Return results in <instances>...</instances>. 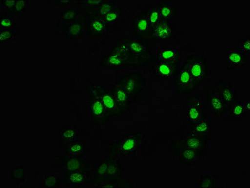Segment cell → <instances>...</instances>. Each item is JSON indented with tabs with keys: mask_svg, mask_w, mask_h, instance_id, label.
<instances>
[{
	"mask_svg": "<svg viewBox=\"0 0 250 188\" xmlns=\"http://www.w3.org/2000/svg\"><path fill=\"white\" fill-rule=\"evenodd\" d=\"M184 65L196 81L197 85H200L207 78V63L205 56L198 54L188 56Z\"/></svg>",
	"mask_w": 250,
	"mask_h": 188,
	"instance_id": "6",
	"label": "cell"
},
{
	"mask_svg": "<svg viewBox=\"0 0 250 188\" xmlns=\"http://www.w3.org/2000/svg\"><path fill=\"white\" fill-rule=\"evenodd\" d=\"M215 84L216 85L217 92L227 107L236 101V93L230 81L217 80Z\"/></svg>",
	"mask_w": 250,
	"mask_h": 188,
	"instance_id": "16",
	"label": "cell"
},
{
	"mask_svg": "<svg viewBox=\"0 0 250 188\" xmlns=\"http://www.w3.org/2000/svg\"><path fill=\"white\" fill-rule=\"evenodd\" d=\"M100 66L105 69H120L133 67L132 63L126 56L120 50L113 47L109 53L105 55L101 59Z\"/></svg>",
	"mask_w": 250,
	"mask_h": 188,
	"instance_id": "10",
	"label": "cell"
},
{
	"mask_svg": "<svg viewBox=\"0 0 250 188\" xmlns=\"http://www.w3.org/2000/svg\"><path fill=\"white\" fill-rule=\"evenodd\" d=\"M29 1L28 0H17L16 3L14 6L13 14H21L28 7Z\"/></svg>",
	"mask_w": 250,
	"mask_h": 188,
	"instance_id": "40",
	"label": "cell"
},
{
	"mask_svg": "<svg viewBox=\"0 0 250 188\" xmlns=\"http://www.w3.org/2000/svg\"><path fill=\"white\" fill-rule=\"evenodd\" d=\"M179 64L166 62H155L152 67L153 73L160 80L174 79L179 71Z\"/></svg>",
	"mask_w": 250,
	"mask_h": 188,
	"instance_id": "12",
	"label": "cell"
},
{
	"mask_svg": "<svg viewBox=\"0 0 250 188\" xmlns=\"http://www.w3.org/2000/svg\"><path fill=\"white\" fill-rule=\"evenodd\" d=\"M226 63L228 70L241 69L247 65V56L238 50H228L226 54Z\"/></svg>",
	"mask_w": 250,
	"mask_h": 188,
	"instance_id": "20",
	"label": "cell"
},
{
	"mask_svg": "<svg viewBox=\"0 0 250 188\" xmlns=\"http://www.w3.org/2000/svg\"><path fill=\"white\" fill-rule=\"evenodd\" d=\"M117 81L130 95L133 103L137 101L146 86L144 76L137 72H128Z\"/></svg>",
	"mask_w": 250,
	"mask_h": 188,
	"instance_id": "4",
	"label": "cell"
},
{
	"mask_svg": "<svg viewBox=\"0 0 250 188\" xmlns=\"http://www.w3.org/2000/svg\"><path fill=\"white\" fill-rule=\"evenodd\" d=\"M217 180L216 176L214 175L208 174L203 177L200 181L196 183L197 188H211L217 187L215 182Z\"/></svg>",
	"mask_w": 250,
	"mask_h": 188,
	"instance_id": "36",
	"label": "cell"
},
{
	"mask_svg": "<svg viewBox=\"0 0 250 188\" xmlns=\"http://www.w3.org/2000/svg\"><path fill=\"white\" fill-rule=\"evenodd\" d=\"M15 35V30L1 29L0 30V43L1 45L5 44L14 38Z\"/></svg>",
	"mask_w": 250,
	"mask_h": 188,
	"instance_id": "38",
	"label": "cell"
},
{
	"mask_svg": "<svg viewBox=\"0 0 250 188\" xmlns=\"http://www.w3.org/2000/svg\"><path fill=\"white\" fill-rule=\"evenodd\" d=\"M82 15L81 13L77 12L76 10L72 8H68V9L63 11L61 14L60 19L61 22L65 23V25H69V24L73 22L79 17Z\"/></svg>",
	"mask_w": 250,
	"mask_h": 188,
	"instance_id": "35",
	"label": "cell"
},
{
	"mask_svg": "<svg viewBox=\"0 0 250 188\" xmlns=\"http://www.w3.org/2000/svg\"><path fill=\"white\" fill-rule=\"evenodd\" d=\"M84 17L81 15L80 17L71 23L67 25L65 28V34L70 38H76L83 32L84 28Z\"/></svg>",
	"mask_w": 250,
	"mask_h": 188,
	"instance_id": "26",
	"label": "cell"
},
{
	"mask_svg": "<svg viewBox=\"0 0 250 188\" xmlns=\"http://www.w3.org/2000/svg\"><path fill=\"white\" fill-rule=\"evenodd\" d=\"M115 0L110 1H103L102 3L98 5L92 6H85V9L87 14H95L103 18L110 12L116 5Z\"/></svg>",
	"mask_w": 250,
	"mask_h": 188,
	"instance_id": "24",
	"label": "cell"
},
{
	"mask_svg": "<svg viewBox=\"0 0 250 188\" xmlns=\"http://www.w3.org/2000/svg\"><path fill=\"white\" fill-rule=\"evenodd\" d=\"M245 106V113L247 114V113H250V101H248L247 102V104L246 105H244Z\"/></svg>",
	"mask_w": 250,
	"mask_h": 188,
	"instance_id": "44",
	"label": "cell"
},
{
	"mask_svg": "<svg viewBox=\"0 0 250 188\" xmlns=\"http://www.w3.org/2000/svg\"><path fill=\"white\" fill-rule=\"evenodd\" d=\"M175 87L181 94H190L198 85L187 67L183 65L175 75Z\"/></svg>",
	"mask_w": 250,
	"mask_h": 188,
	"instance_id": "11",
	"label": "cell"
},
{
	"mask_svg": "<svg viewBox=\"0 0 250 188\" xmlns=\"http://www.w3.org/2000/svg\"><path fill=\"white\" fill-rule=\"evenodd\" d=\"M111 158L112 156L109 154V156L106 157V159L99 165L97 169L93 174V181L100 180V179H104L106 177L107 168H108Z\"/></svg>",
	"mask_w": 250,
	"mask_h": 188,
	"instance_id": "33",
	"label": "cell"
},
{
	"mask_svg": "<svg viewBox=\"0 0 250 188\" xmlns=\"http://www.w3.org/2000/svg\"><path fill=\"white\" fill-rule=\"evenodd\" d=\"M17 0H2L1 2L4 6H5L6 12L10 14H13V10H14V6L16 3Z\"/></svg>",
	"mask_w": 250,
	"mask_h": 188,
	"instance_id": "42",
	"label": "cell"
},
{
	"mask_svg": "<svg viewBox=\"0 0 250 188\" xmlns=\"http://www.w3.org/2000/svg\"><path fill=\"white\" fill-rule=\"evenodd\" d=\"M227 111L230 116L234 121H239L246 114L244 104L236 100L228 107Z\"/></svg>",
	"mask_w": 250,
	"mask_h": 188,
	"instance_id": "32",
	"label": "cell"
},
{
	"mask_svg": "<svg viewBox=\"0 0 250 188\" xmlns=\"http://www.w3.org/2000/svg\"><path fill=\"white\" fill-rule=\"evenodd\" d=\"M109 88L120 108L126 113L130 109L131 105L134 104L130 95L118 81H116L115 84L112 85Z\"/></svg>",
	"mask_w": 250,
	"mask_h": 188,
	"instance_id": "17",
	"label": "cell"
},
{
	"mask_svg": "<svg viewBox=\"0 0 250 188\" xmlns=\"http://www.w3.org/2000/svg\"><path fill=\"white\" fill-rule=\"evenodd\" d=\"M64 180L70 187H85L93 184V174L83 171H65Z\"/></svg>",
	"mask_w": 250,
	"mask_h": 188,
	"instance_id": "13",
	"label": "cell"
},
{
	"mask_svg": "<svg viewBox=\"0 0 250 188\" xmlns=\"http://www.w3.org/2000/svg\"><path fill=\"white\" fill-rule=\"evenodd\" d=\"M146 12H147L148 17V33L149 40H150L151 34H152L153 30L156 27L159 21L161 20L159 5H152L148 6Z\"/></svg>",
	"mask_w": 250,
	"mask_h": 188,
	"instance_id": "25",
	"label": "cell"
},
{
	"mask_svg": "<svg viewBox=\"0 0 250 188\" xmlns=\"http://www.w3.org/2000/svg\"><path fill=\"white\" fill-rule=\"evenodd\" d=\"M86 147V142L81 140L67 144L65 148L67 155L70 156H82Z\"/></svg>",
	"mask_w": 250,
	"mask_h": 188,
	"instance_id": "29",
	"label": "cell"
},
{
	"mask_svg": "<svg viewBox=\"0 0 250 188\" xmlns=\"http://www.w3.org/2000/svg\"><path fill=\"white\" fill-rule=\"evenodd\" d=\"M206 94L210 113L216 115L225 114L228 107L216 90L208 88L206 89Z\"/></svg>",
	"mask_w": 250,
	"mask_h": 188,
	"instance_id": "14",
	"label": "cell"
},
{
	"mask_svg": "<svg viewBox=\"0 0 250 188\" xmlns=\"http://www.w3.org/2000/svg\"><path fill=\"white\" fill-rule=\"evenodd\" d=\"M159 7L162 20L170 22L175 18V15H176V6L173 5L170 2L162 1Z\"/></svg>",
	"mask_w": 250,
	"mask_h": 188,
	"instance_id": "28",
	"label": "cell"
},
{
	"mask_svg": "<svg viewBox=\"0 0 250 188\" xmlns=\"http://www.w3.org/2000/svg\"><path fill=\"white\" fill-rule=\"evenodd\" d=\"M93 185L95 188H133L130 181L125 178H104L93 181Z\"/></svg>",
	"mask_w": 250,
	"mask_h": 188,
	"instance_id": "23",
	"label": "cell"
},
{
	"mask_svg": "<svg viewBox=\"0 0 250 188\" xmlns=\"http://www.w3.org/2000/svg\"><path fill=\"white\" fill-rule=\"evenodd\" d=\"M25 176V169L23 166H18L11 173V177L14 180L23 181Z\"/></svg>",
	"mask_w": 250,
	"mask_h": 188,
	"instance_id": "41",
	"label": "cell"
},
{
	"mask_svg": "<svg viewBox=\"0 0 250 188\" xmlns=\"http://www.w3.org/2000/svg\"><path fill=\"white\" fill-rule=\"evenodd\" d=\"M89 19L87 23V31L89 36L100 37L104 36L108 30L102 17L95 14H87Z\"/></svg>",
	"mask_w": 250,
	"mask_h": 188,
	"instance_id": "18",
	"label": "cell"
},
{
	"mask_svg": "<svg viewBox=\"0 0 250 188\" xmlns=\"http://www.w3.org/2000/svg\"><path fill=\"white\" fill-rule=\"evenodd\" d=\"M99 97L111 118L124 116L126 113L120 108L109 87L97 84Z\"/></svg>",
	"mask_w": 250,
	"mask_h": 188,
	"instance_id": "8",
	"label": "cell"
},
{
	"mask_svg": "<svg viewBox=\"0 0 250 188\" xmlns=\"http://www.w3.org/2000/svg\"><path fill=\"white\" fill-rule=\"evenodd\" d=\"M133 35L137 38L149 40L148 17L146 11L142 10L131 23Z\"/></svg>",
	"mask_w": 250,
	"mask_h": 188,
	"instance_id": "15",
	"label": "cell"
},
{
	"mask_svg": "<svg viewBox=\"0 0 250 188\" xmlns=\"http://www.w3.org/2000/svg\"><path fill=\"white\" fill-rule=\"evenodd\" d=\"M125 178V177L121 161L117 159V157L112 156L111 160L109 164L108 168H107L106 176L104 178Z\"/></svg>",
	"mask_w": 250,
	"mask_h": 188,
	"instance_id": "27",
	"label": "cell"
},
{
	"mask_svg": "<svg viewBox=\"0 0 250 188\" xmlns=\"http://www.w3.org/2000/svg\"><path fill=\"white\" fill-rule=\"evenodd\" d=\"M182 54L179 50L173 48L164 47L157 52L155 62H166L180 65Z\"/></svg>",
	"mask_w": 250,
	"mask_h": 188,
	"instance_id": "21",
	"label": "cell"
},
{
	"mask_svg": "<svg viewBox=\"0 0 250 188\" xmlns=\"http://www.w3.org/2000/svg\"><path fill=\"white\" fill-rule=\"evenodd\" d=\"M87 94L90 102V118L93 125L103 126L106 125L111 119L99 97L97 84L89 82L87 85Z\"/></svg>",
	"mask_w": 250,
	"mask_h": 188,
	"instance_id": "3",
	"label": "cell"
},
{
	"mask_svg": "<svg viewBox=\"0 0 250 188\" xmlns=\"http://www.w3.org/2000/svg\"><path fill=\"white\" fill-rule=\"evenodd\" d=\"M210 128H211V124L206 119L192 126L190 132L196 134L205 135L210 140L211 139Z\"/></svg>",
	"mask_w": 250,
	"mask_h": 188,
	"instance_id": "31",
	"label": "cell"
},
{
	"mask_svg": "<svg viewBox=\"0 0 250 188\" xmlns=\"http://www.w3.org/2000/svg\"><path fill=\"white\" fill-rule=\"evenodd\" d=\"M14 17L12 15H1L0 20L1 29L15 30Z\"/></svg>",
	"mask_w": 250,
	"mask_h": 188,
	"instance_id": "37",
	"label": "cell"
},
{
	"mask_svg": "<svg viewBox=\"0 0 250 188\" xmlns=\"http://www.w3.org/2000/svg\"><path fill=\"white\" fill-rule=\"evenodd\" d=\"M123 11L122 6L116 5L113 9L108 13L103 19L106 24L107 28L113 27L122 19Z\"/></svg>",
	"mask_w": 250,
	"mask_h": 188,
	"instance_id": "30",
	"label": "cell"
},
{
	"mask_svg": "<svg viewBox=\"0 0 250 188\" xmlns=\"http://www.w3.org/2000/svg\"><path fill=\"white\" fill-rule=\"evenodd\" d=\"M61 183L60 179L57 176H47L43 181L42 186L45 188H56Z\"/></svg>",
	"mask_w": 250,
	"mask_h": 188,
	"instance_id": "39",
	"label": "cell"
},
{
	"mask_svg": "<svg viewBox=\"0 0 250 188\" xmlns=\"http://www.w3.org/2000/svg\"><path fill=\"white\" fill-rule=\"evenodd\" d=\"M186 117L191 126L206 119L205 104L201 95L188 97L186 107Z\"/></svg>",
	"mask_w": 250,
	"mask_h": 188,
	"instance_id": "9",
	"label": "cell"
},
{
	"mask_svg": "<svg viewBox=\"0 0 250 188\" xmlns=\"http://www.w3.org/2000/svg\"><path fill=\"white\" fill-rule=\"evenodd\" d=\"M78 131L75 128L68 126L62 131L61 134V143L65 144L76 141L78 137Z\"/></svg>",
	"mask_w": 250,
	"mask_h": 188,
	"instance_id": "34",
	"label": "cell"
},
{
	"mask_svg": "<svg viewBox=\"0 0 250 188\" xmlns=\"http://www.w3.org/2000/svg\"><path fill=\"white\" fill-rule=\"evenodd\" d=\"M114 47L124 53L133 67L143 66L154 62L155 55L143 39L132 37H122L116 40Z\"/></svg>",
	"mask_w": 250,
	"mask_h": 188,
	"instance_id": "1",
	"label": "cell"
},
{
	"mask_svg": "<svg viewBox=\"0 0 250 188\" xmlns=\"http://www.w3.org/2000/svg\"><path fill=\"white\" fill-rule=\"evenodd\" d=\"M145 139L140 132L123 136L117 141L113 142L107 148L110 155L116 157L134 154L143 146Z\"/></svg>",
	"mask_w": 250,
	"mask_h": 188,
	"instance_id": "2",
	"label": "cell"
},
{
	"mask_svg": "<svg viewBox=\"0 0 250 188\" xmlns=\"http://www.w3.org/2000/svg\"><path fill=\"white\" fill-rule=\"evenodd\" d=\"M56 165L65 171H83L93 174L94 165L83 156H60L56 159Z\"/></svg>",
	"mask_w": 250,
	"mask_h": 188,
	"instance_id": "5",
	"label": "cell"
},
{
	"mask_svg": "<svg viewBox=\"0 0 250 188\" xmlns=\"http://www.w3.org/2000/svg\"><path fill=\"white\" fill-rule=\"evenodd\" d=\"M241 47L243 53L248 55L250 54V40L249 37H247V39L241 43Z\"/></svg>",
	"mask_w": 250,
	"mask_h": 188,
	"instance_id": "43",
	"label": "cell"
},
{
	"mask_svg": "<svg viewBox=\"0 0 250 188\" xmlns=\"http://www.w3.org/2000/svg\"><path fill=\"white\" fill-rule=\"evenodd\" d=\"M174 156L177 157V163L187 166L196 165L202 158L203 152L185 147L178 141H173L171 144Z\"/></svg>",
	"mask_w": 250,
	"mask_h": 188,
	"instance_id": "7",
	"label": "cell"
},
{
	"mask_svg": "<svg viewBox=\"0 0 250 188\" xmlns=\"http://www.w3.org/2000/svg\"><path fill=\"white\" fill-rule=\"evenodd\" d=\"M172 34L173 30L170 22L161 19L153 30L150 40H168Z\"/></svg>",
	"mask_w": 250,
	"mask_h": 188,
	"instance_id": "22",
	"label": "cell"
},
{
	"mask_svg": "<svg viewBox=\"0 0 250 188\" xmlns=\"http://www.w3.org/2000/svg\"><path fill=\"white\" fill-rule=\"evenodd\" d=\"M208 141H210V139L205 135L196 134L191 132L188 136L179 140V143L185 147L194 150H201L202 152L206 150Z\"/></svg>",
	"mask_w": 250,
	"mask_h": 188,
	"instance_id": "19",
	"label": "cell"
}]
</instances>
